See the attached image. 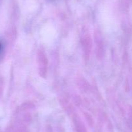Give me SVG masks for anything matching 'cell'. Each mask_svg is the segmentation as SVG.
<instances>
[{"mask_svg":"<svg viewBox=\"0 0 132 132\" xmlns=\"http://www.w3.org/2000/svg\"><path fill=\"white\" fill-rule=\"evenodd\" d=\"M0 50H1V45H0Z\"/></svg>","mask_w":132,"mask_h":132,"instance_id":"1","label":"cell"}]
</instances>
